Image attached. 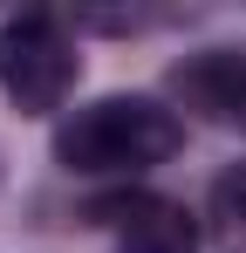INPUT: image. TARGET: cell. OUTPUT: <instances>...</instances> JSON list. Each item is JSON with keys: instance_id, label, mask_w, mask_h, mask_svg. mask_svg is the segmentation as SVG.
Instances as JSON below:
<instances>
[{"instance_id": "6da1fadb", "label": "cell", "mask_w": 246, "mask_h": 253, "mask_svg": "<svg viewBox=\"0 0 246 253\" xmlns=\"http://www.w3.org/2000/svg\"><path fill=\"white\" fill-rule=\"evenodd\" d=\"M178 117L151 96H103L55 130V165L69 178H137L178 151Z\"/></svg>"}, {"instance_id": "7a4b0ae2", "label": "cell", "mask_w": 246, "mask_h": 253, "mask_svg": "<svg viewBox=\"0 0 246 253\" xmlns=\"http://www.w3.org/2000/svg\"><path fill=\"white\" fill-rule=\"evenodd\" d=\"M76 83V42L55 14H14L0 28V89L14 110L48 117L62 110V96Z\"/></svg>"}, {"instance_id": "3957f363", "label": "cell", "mask_w": 246, "mask_h": 253, "mask_svg": "<svg viewBox=\"0 0 246 253\" xmlns=\"http://www.w3.org/2000/svg\"><path fill=\"white\" fill-rule=\"evenodd\" d=\"M171 103L192 110L199 124H219V130H240L246 124V48H199L185 55L171 76Z\"/></svg>"}, {"instance_id": "277c9868", "label": "cell", "mask_w": 246, "mask_h": 253, "mask_svg": "<svg viewBox=\"0 0 246 253\" xmlns=\"http://www.w3.org/2000/svg\"><path fill=\"white\" fill-rule=\"evenodd\" d=\"M117 253H199V226L178 199H123Z\"/></svg>"}, {"instance_id": "5b68a950", "label": "cell", "mask_w": 246, "mask_h": 253, "mask_svg": "<svg viewBox=\"0 0 246 253\" xmlns=\"http://www.w3.org/2000/svg\"><path fill=\"white\" fill-rule=\"evenodd\" d=\"M212 240L226 253H246V165H233L212 185Z\"/></svg>"}]
</instances>
